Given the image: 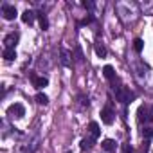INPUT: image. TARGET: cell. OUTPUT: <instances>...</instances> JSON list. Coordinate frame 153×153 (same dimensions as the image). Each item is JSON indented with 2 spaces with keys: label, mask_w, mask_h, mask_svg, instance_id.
<instances>
[{
  "label": "cell",
  "mask_w": 153,
  "mask_h": 153,
  "mask_svg": "<svg viewBox=\"0 0 153 153\" xmlns=\"http://www.w3.org/2000/svg\"><path fill=\"white\" fill-rule=\"evenodd\" d=\"M7 112H9V115H11V117H16V119H22V117L25 115V108H24V105H20V103L11 105Z\"/></svg>",
  "instance_id": "1"
},
{
  "label": "cell",
  "mask_w": 153,
  "mask_h": 153,
  "mask_svg": "<svg viewBox=\"0 0 153 153\" xmlns=\"http://www.w3.org/2000/svg\"><path fill=\"white\" fill-rule=\"evenodd\" d=\"M115 97H117L121 103H130V97H131V96H130V92H128L124 87H117V88H115Z\"/></svg>",
  "instance_id": "2"
},
{
  "label": "cell",
  "mask_w": 153,
  "mask_h": 153,
  "mask_svg": "<svg viewBox=\"0 0 153 153\" xmlns=\"http://www.w3.org/2000/svg\"><path fill=\"white\" fill-rule=\"evenodd\" d=\"M2 15L6 20H15L16 18V7L15 6H2Z\"/></svg>",
  "instance_id": "3"
},
{
  "label": "cell",
  "mask_w": 153,
  "mask_h": 153,
  "mask_svg": "<svg viewBox=\"0 0 153 153\" xmlns=\"http://www.w3.org/2000/svg\"><path fill=\"white\" fill-rule=\"evenodd\" d=\"M101 121L105 123V124H112L114 123V112L106 106V108H103V112H101Z\"/></svg>",
  "instance_id": "4"
},
{
  "label": "cell",
  "mask_w": 153,
  "mask_h": 153,
  "mask_svg": "<svg viewBox=\"0 0 153 153\" xmlns=\"http://www.w3.org/2000/svg\"><path fill=\"white\" fill-rule=\"evenodd\" d=\"M16 40H18V34H15V33L7 34V36L4 38V45H6V49H15V45H16Z\"/></svg>",
  "instance_id": "5"
},
{
  "label": "cell",
  "mask_w": 153,
  "mask_h": 153,
  "mask_svg": "<svg viewBox=\"0 0 153 153\" xmlns=\"http://www.w3.org/2000/svg\"><path fill=\"white\" fill-rule=\"evenodd\" d=\"M101 146H103V149H105V151H108V153H114V151L117 149V142H115L114 139H105Z\"/></svg>",
  "instance_id": "6"
},
{
  "label": "cell",
  "mask_w": 153,
  "mask_h": 153,
  "mask_svg": "<svg viewBox=\"0 0 153 153\" xmlns=\"http://www.w3.org/2000/svg\"><path fill=\"white\" fill-rule=\"evenodd\" d=\"M31 79H33V83H34V87H36V88H45V87L49 85L47 78H36L34 74L31 76Z\"/></svg>",
  "instance_id": "7"
},
{
  "label": "cell",
  "mask_w": 153,
  "mask_h": 153,
  "mask_svg": "<svg viewBox=\"0 0 153 153\" xmlns=\"http://www.w3.org/2000/svg\"><path fill=\"white\" fill-rule=\"evenodd\" d=\"M34 18H36V13H34V11H31V9L24 11V15H22V22H24V24H33V22H34Z\"/></svg>",
  "instance_id": "8"
},
{
  "label": "cell",
  "mask_w": 153,
  "mask_h": 153,
  "mask_svg": "<svg viewBox=\"0 0 153 153\" xmlns=\"http://www.w3.org/2000/svg\"><path fill=\"white\" fill-rule=\"evenodd\" d=\"M59 61H61L63 67H70V54H68L67 49H61V58H59Z\"/></svg>",
  "instance_id": "9"
},
{
  "label": "cell",
  "mask_w": 153,
  "mask_h": 153,
  "mask_svg": "<svg viewBox=\"0 0 153 153\" xmlns=\"http://www.w3.org/2000/svg\"><path fill=\"white\" fill-rule=\"evenodd\" d=\"M88 130H90V135H92V139H97L99 137V133H101V130H99V124L97 123H90L88 124Z\"/></svg>",
  "instance_id": "10"
},
{
  "label": "cell",
  "mask_w": 153,
  "mask_h": 153,
  "mask_svg": "<svg viewBox=\"0 0 153 153\" xmlns=\"http://www.w3.org/2000/svg\"><path fill=\"white\" fill-rule=\"evenodd\" d=\"M103 76H105L106 79H110V81H112V79L115 78V72H114V67H112V65H106V67L103 68Z\"/></svg>",
  "instance_id": "11"
},
{
  "label": "cell",
  "mask_w": 153,
  "mask_h": 153,
  "mask_svg": "<svg viewBox=\"0 0 153 153\" xmlns=\"http://www.w3.org/2000/svg\"><path fill=\"white\" fill-rule=\"evenodd\" d=\"M96 54H97L99 58H105V56H106V47H105L101 42L96 43Z\"/></svg>",
  "instance_id": "12"
},
{
  "label": "cell",
  "mask_w": 153,
  "mask_h": 153,
  "mask_svg": "<svg viewBox=\"0 0 153 153\" xmlns=\"http://www.w3.org/2000/svg\"><path fill=\"white\" fill-rule=\"evenodd\" d=\"M15 58H16L15 49H6V51H4V59H6V61H13Z\"/></svg>",
  "instance_id": "13"
},
{
  "label": "cell",
  "mask_w": 153,
  "mask_h": 153,
  "mask_svg": "<svg viewBox=\"0 0 153 153\" xmlns=\"http://www.w3.org/2000/svg\"><path fill=\"white\" fill-rule=\"evenodd\" d=\"M94 146V139H83L81 140V149H92Z\"/></svg>",
  "instance_id": "14"
},
{
  "label": "cell",
  "mask_w": 153,
  "mask_h": 153,
  "mask_svg": "<svg viewBox=\"0 0 153 153\" xmlns=\"http://www.w3.org/2000/svg\"><path fill=\"white\" fill-rule=\"evenodd\" d=\"M34 99H36V103H40V105H47V103H49V97H47L45 94H42V92H40V94H36V97H34Z\"/></svg>",
  "instance_id": "15"
},
{
  "label": "cell",
  "mask_w": 153,
  "mask_h": 153,
  "mask_svg": "<svg viewBox=\"0 0 153 153\" xmlns=\"http://www.w3.org/2000/svg\"><path fill=\"white\" fill-rule=\"evenodd\" d=\"M38 18H40V25H42V29H43V31L49 29V20H47V16H45V15H38Z\"/></svg>",
  "instance_id": "16"
},
{
  "label": "cell",
  "mask_w": 153,
  "mask_h": 153,
  "mask_svg": "<svg viewBox=\"0 0 153 153\" xmlns=\"http://www.w3.org/2000/svg\"><path fill=\"white\" fill-rule=\"evenodd\" d=\"M142 47H144V42H142L140 38H135V40H133V49H135L137 52H140Z\"/></svg>",
  "instance_id": "17"
},
{
  "label": "cell",
  "mask_w": 153,
  "mask_h": 153,
  "mask_svg": "<svg viewBox=\"0 0 153 153\" xmlns=\"http://www.w3.org/2000/svg\"><path fill=\"white\" fill-rule=\"evenodd\" d=\"M142 119H148V117H146V108H144V106L139 108V121H142Z\"/></svg>",
  "instance_id": "18"
},
{
  "label": "cell",
  "mask_w": 153,
  "mask_h": 153,
  "mask_svg": "<svg viewBox=\"0 0 153 153\" xmlns=\"http://www.w3.org/2000/svg\"><path fill=\"white\" fill-rule=\"evenodd\" d=\"M76 56H78V58H76L78 61H83V54H81V49H79V47L76 49Z\"/></svg>",
  "instance_id": "19"
},
{
  "label": "cell",
  "mask_w": 153,
  "mask_h": 153,
  "mask_svg": "<svg viewBox=\"0 0 153 153\" xmlns=\"http://www.w3.org/2000/svg\"><path fill=\"white\" fill-rule=\"evenodd\" d=\"M144 135H146L148 139H149V137H153V130H151V128H146V130H144Z\"/></svg>",
  "instance_id": "20"
},
{
  "label": "cell",
  "mask_w": 153,
  "mask_h": 153,
  "mask_svg": "<svg viewBox=\"0 0 153 153\" xmlns=\"http://www.w3.org/2000/svg\"><path fill=\"white\" fill-rule=\"evenodd\" d=\"M83 6L88 7V9H92V2H83Z\"/></svg>",
  "instance_id": "21"
},
{
  "label": "cell",
  "mask_w": 153,
  "mask_h": 153,
  "mask_svg": "<svg viewBox=\"0 0 153 153\" xmlns=\"http://www.w3.org/2000/svg\"><path fill=\"white\" fill-rule=\"evenodd\" d=\"M151 153H153V151H151Z\"/></svg>",
  "instance_id": "22"
}]
</instances>
